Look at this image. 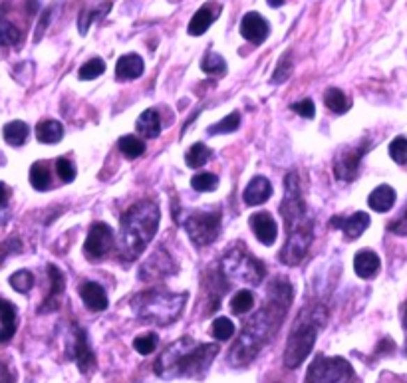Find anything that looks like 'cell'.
Wrapping results in <instances>:
<instances>
[{
  "instance_id": "1",
  "label": "cell",
  "mask_w": 407,
  "mask_h": 383,
  "mask_svg": "<svg viewBox=\"0 0 407 383\" xmlns=\"http://www.w3.org/2000/svg\"><path fill=\"white\" fill-rule=\"evenodd\" d=\"M292 296L294 294L289 280L276 276L266 292V304L245 322L237 342L231 347L229 352L231 366L235 368L247 366L261 354V350L275 338V334L280 328L282 318L292 304Z\"/></svg>"
},
{
  "instance_id": "2",
  "label": "cell",
  "mask_w": 407,
  "mask_h": 383,
  "mask_svg": "<svg viewBox=\"0 0 407 383\" xmlns=\"http://www.w3.org/2000/svg\"><path fill=\"white\" fill-rule=\"evenodd\" d=\"M280 212L284 217L289 238L286 244L280 251V260L284 265H300L314 240V221L306 211L302 191H300V179L296 173H289L284 181V198Z\"/></svg>"
},
{
  "instance_id": "3",
  "label": "cell",
  "mask_w": 407,
  "mask_h": 383,
  "mask_svg": "<svg viewBox=\"0 0 407 383\" xmlns=\"http://www.w3.org/2000/svg\"><path fill=\"white\" fill-rule=\"evenodd\" d=\"M219 354L217 344H197L193 338L185 336L169 344L155 361V373L163 380L173 377H201L209 370L213 359Z\"/></svg>"
},
{
  "instance_id": "4",
  "label": "cell",
  "mask_w": 407,
  "mask_h": 383,
  "mask_svg": "<svg viewBox=\"0 0 407 383\" xmlns=\"http://www.w3.org/2000/svg\"><path fill=\"white\" fill-rule=\"evenodd\" d=\"M159 226V207L145 198L132 205L119 225V256L128 263L135 260L149 247Z\"/></svg>"
},
{
  "instance_id": "5",
  "label": "cell",
  "mask_w": 407,
  "mask_h": 383,
  "mask_svg": "<svg viewBox=\"0 0 407 383\" xmlns=\"http://www.w3.org/2000/svg\"><path fill=\"white\" fill-rule=\"evenodd\" d=\"M328 310L324 306L312 304L306 306L300 316L296 318L292 330H290L286 350H284V366L289 370H294L302 364L306 357L310 356L312 347L316 344L318 331L326 324Z\"/></svg>"
},
{
  "instance_id": "6",
  "label": "cell",
  "mask_w": 407,
  "mask_h": 383,
  "mask_svg": "<svg viewBox=\"0 0 407 383\" xmlns=\"http://www.w3.org/2000/svg\"><path fill=\"white\" fill-rule=\"evenodd\" d=\"M187 294H173L165 290H147L132 300L133 314L145 324L169 326L183 312Z\"/></svg>"
},
{
  "instance_id": "7",
  "label": "cell",
  "mask_w": 407,
  "mask_h": 383,
  "mask_svg": "<svg viewBox=\"0 0 407 383\" xmlns=\"http://www.w3.org/2000/svg\"><path fill=\"white\" fill-rule=\"evenodd\" d=\"M306 383H354V370L344 357L318 356L308 368Z\"/></svg>"
},
{
  "instance_id": "8",
  "label": "cell",
  "mask_w": 407,
  "mask_h": 383,
  "mask_svg": "<svg viewBox=\"0 0 407 383\" xmlns=\"http://www.w3.org/2000/svg\"><path fill=\"white\" fill-rule=\"evenodd\" d=\"M221 266H223L221 272L224 276L231 278V280H243L247 284H261L264 274H266L263 263L243 251L226 252Z\"/></svg>"
},
{
  "instance_id": "9",
  "label": "cell",
  "mask_w": 407,
  "mask_h": 383,
  "mask_svg": "<svg viewBox=\"0 0 407 383\" xmlns=\"http://www.w3.org/2000/svg\"><path fill=\"white\" fill-rule=\"evenodd\" d=\"M185 230L197 247H209L221 230V211H195L185 221Z\"/></svg>"
},
{
  "instance_id": "10",
  "label": "cell",
  "mask_w": 407,
  "mask_h": 383,
  "mask_svg": "<svg viewBox=\"0 0 407 383\" xmlns=\"http://www.w3.org/2000/svg\"><path fill=\"white\" fill-rule=\"evenodd\" d=\"M114 247V230L105 223H95L84 242V254L90 260H100Z\"/></svg>"
},
{
  "instance_id": "11",
  "label": "cell",
  "mask_w": 407,
  "mask_h": 383,
  "mask_svg": "<svg viewBox=\"0 0 407 383\" xmlns=\"http://www.w3.org/2000/svg\"><path fill=\"white\" fill-rule=\"evenodd\" d=\"M368 151V143L358 147H350L346 151H341L340 155L334 161V173H336V179L340 181H354L358 169H360V161L366 155Z\"/></svg>"
},
{
  "instance_id": "12",
  "label": "cell",
  "mask_w": 407,
  "mask_h": 383,
  "mask_svg": "<svg viewBox=\"0 0 407 383\" xmlns=\"http://www.w3.org/2000/svg\"><path fill=\"white\" fill-rule=\"evenodd\" d=\"M268 32H270V26L259 13H249L243 16L240 34L245 40H249L252 44H263L264 40L268 38Z\"/></svg>"
},
{
  "instance_id": "13",
  "label": "cell",
  "mask_w": 407,
  "mask_h": 383,
  "mask_svg": "<svg viewBox=\"0 0 407 383\" xmlns=\"http://www.w3.org/2000/svg\"><path fill=\"white\" fill-rule=\"evenodd\" d=\"M72 347H74V359L78 364L79 371L88 375L95 368V356H93V352L90 350L86 331L78 328V326H74V345Z\"/></svg>"
},
{
  "instance_id": "14",
  "label": "cell",
  "mask_w": 407,
  "mask_h": 383,
  "mask_svg": "<svg viewBox=\"0 0 407 383\" xmlns=\"http://www.w3.org/2000/svg\"><path fill=\"white\" fill-rule=\"evenodd\" d=\"M330 225L334 226V228H340L341 233H344V237L348 238V240H355V238L362 237V233L369 226V214L368 212L358 211L352 217H348V219L334 217L330 221Z\"/></svg>"
},
{
  "instance_id": "15",
  "label": "cell",
  "mask_w": 407,
  "mask_h": 383,
  "mask_svg": "<svg viewBox=\"0 0 407 383\" xmlns=\"http://www.w3.org/2000/svg\"><path fill=\"white\" fill-rule=\"evenodd\" d=\"M250 226L254 230V237L259 238L263 244L270 247L275 244L276 235H278V226H276V221L268 214V212H256L250 217Z\"/></svg>"
},
{
  "instance_id": "16",
  "label": "cell",
  "mask_w": 407,
  "mask_h": 383,
  "mask_svg": "<svg viewBox=\"0 0 407 383\" xmlns=\"http://www.w3.org/2000/svg\"><path fill=\"white\" fill-rule=\"evenodd\" d=\"M270 197H272V185L266 177H254L243 193V201L247 205H252V207L263 205Z\"/></svg>"
},
{
  "instance_id": "17",
  "label": "cell",
  "mask_w": 407,
  "mask_h": 383,
  "mask_svg": "<svg viewBox=\"0 0 407 383\" xmlns=\"http://www.w3.org/2000/svg\"><path fill=\"white\" fill-rule=\"evenodd\" d=\"M79 296L86 308L92 312H104L107 308V294L98 282H84L79 288Z\"/></svg>"
},
{
  "instance_id": "18",
  "label": "cell",
  "mask_w": 407,
  "mask_h": 383,
  "mask_svg": "<svg viewBox=\"0 0 407 383\" xmlns=\"http://www.w3.org/2000/svg\"><path fill=\"white\" fill-rule=\"evenodd\" d=\"M48 274H50V294L46 296V302L40 308V312H52L60 306V298L64 292V274L62 270H58L56 266H48Z\"/></svg>"
},
{
  "instance_id": "19",
  "label": "cell",
  "mask_w": 407,
  "mask_h": 383,
  "mask_svg": "<svg viewBox=\"0 0 407 383\" xmlns=\"http://www.w3.org/2000/svg\"><path fill=\"white\" fill-rule=\"evenodd\" d=\"M380 256L374 251H360L354 258V270L360 278H374L380 272Z\"/></svg>"
},
{
  "instance_id": "20",
  "label": "cell",
  "mask_w": 407,
  "mask_h": 383,
  "mask_svg": "<svg viewBox=\"0 0 407 383\" xmlns=\"http://www.w3.org/2000/svg\"><path fill=\"white\" fill-rule=\"evenodd\" d=\"M145 64L144 58L137 56V54H125L118 60V66H116V76L119 79H135L144 74Z\"/></svg>"
},
{
  "instance_id": "21",
  "label": "cell",
  "mask_w": 407,
  "mask_h": 383,
  "mask_svg": "<svg viewBox=\"0 0 407 383\" xmlns=\"http://www.w3.org/2000/svg\"><path fill=\"white\" fill-rule=\"evenodd\" d=\"M16 331V308L6 300H0V344L8 342Z\"/></svg>"
},
{
  "instance_id": "22",
  "label": "cell",
  "mask_w": 407,
  "mask_h": 383,
  "mask_svg": "<svg viewBox=\"0 0 407 383\" xmlns=\"http://www.w3.org/2000/svg\"><path fill=\"white\" fill-rule=\"evenodd\" d=\"M137 132L145 139H155L161 133V118H159L158 109H145L144 114L137 119Z\"/></svg>"
},
{
  "instance_id": "23",
  "label": "cell",
  "mask_w": 407,
  "mask_h": 383,
  "mask_svg": "<svg viewBox=\"0 0 407 383\" xmlns=\"http://www.w3.org/2000/svg\"><path fill=\"white\" fill-rule=\"evenodd\" d=\"M36 137H38L40 143L54 146V143H58L64 137V127L56 119H44V121H40L38 125H36Z\"/></svg>"
},
{
  "instance_id": "24",
  "label": "cell",
  "mask_w": 407,
  "mask_h": 383,
  "mask_svg": "<svg viewBox=\"0 0 407 383\" xmlns=\"http://www.w3.org/2000/svg\"><path fill=\"white\" fill-rule=\"evenodd\" d=\"M395 203V191L390 185H380L368 197V205L376 212H387Z\"/></svg>"
},
{
  "instance_id": "25",
  "label": "cell",
  "mask_w": 407,
  "mask_h": 383,
  "mask_svg": "<svg viewBox=\"0 0 407 383\" xmlns=\"http://www.w3.org/2000/svg\"><path fill=\"white\" fill-rule=\"evenodd\" d=\"M215 18H217V14H215V10H213L210 6H201L197 13L193 14L191 22H189V28H187L189 34H191V36H201V34H205L210 28V24L215 22Z\"/></svg>"
},
{
  "instance_id": "26",
  "label": "cell",
  "mask_w": 407,
  "mask_h": 383,
  "mask_svg": "<svg viewBox=\"0 0 407 383\" xmlns=\"http://www.w3.org/2000/svg\"><path fill=\"white\" fill-rule=\"evenodd\" d=\"M28 133H30V130H28V125L24 121H10L8 125H4L2 135H4V139H6V143L18 147L26 141Z\"/></svg>"
},
{
  "instance_id": "27",
  "label": "cell",
  "mask_w": 407,
  "mask_h": 383,
  "mask_svg": "<svg viewBox=\"0 0 407 383\" xmlns=\"http://www.w3.org/2000/svg\"><path fill=\"white\" fill-rule=\"evenodd\" d=\"M324 104L330 111L334 114H346L350 107V100L346 97V93L338 90V88H328L324 93Z\"/></svg>"
},
{
  "instance_id": "28",
  "label": "cell",
  "mask_w": 407,
  "mask_h": 383,
  "mask_svg": "<svg viewBox=\"0 0 407 383\" xmlns=\"http://www.w3.org/2000/svg\"><path fill=\"white\" fill-rule=\"evenodd\" d=\"M210 155H213V151H210L205 143H195V146L187 151L185 161H187V165H189L191 169H199V167H203V165L209 161Z\"/></svg>"
},
{
  "instance_id": "29",
  "label": "cell",
  "mask_w": 407,
  "mask_h": 383,
  "mask_svg": "<svg viewBox=\"0 0 407 383\" xmlns=\"http://www.w3.org/2000/svg\"><path fill=\"white\" fill-rule=\"evenodd\" d=\"M30 183L36 191H46L50 189V183H52V177H50V171L44 163H34L30 167Z\"/></svg>"
},
{
  "instance_id": "30",
  "label": "cell",
  "mask_w": 407,
  "mask_h": 383,
  "mask_svg": "<svg viewBox=\"0 0 407 383\" xmlns=\"http://www.w3.org/2000/svg\"><path fill=\"white\" fill-rule=\"evenodd\" d=\"M119 151L128 159H137L145 153V143L135 135H125L119 139Z\"/></svg>"
},
{
  "instance_id": "31",
  "label": "cell",
  "mask_w": 407,
  "mask_h": 383,
  "mask_svg": "<svg viewBox=\"0 0 407 383\" xmlns=\"http://www.w3.org/2000/svg\"><path fill=\"white\" fill-rule=\"evenodd\" d=\"M252 306H254V296H252V292L250 290H238L237 294L233 296V300H231V310H233V314H237V316L249 314L250 310H252Z\"/></svg>"
},
{
  "instance_id": "32",
  "label": "cell",
  "mask_w": 407,
  "mask_h": 383,
  "mask_svg": "<svg viewBox=\"0 0 407 383\" xmlns=\"http://www.w3.org/2000/svg\"><path fill=\"white\" fill-rule=\"evenodd\" d=\"M20 38H22L20 30L10 20L0 16V46H16Z\"/></svg>"
},
{
  "instance_id": "33",
  "label": "cell",
  "mask_w": 407,
  "mask_h": 383,
  "mask_svg": "<svg viewBox=\"0 0 407 383\" xmlns=\"http://www.w3.org/2000/svg\"><path fill=\"white\" fill-rule=\"evenodd\" d=\"M210 334H213V338L215 340H219V342H226V340H231L233 336H235V324L229 320V318H217L215 322H213V326H210Z\"/></svg>"
},
{
  "instance_id": "34",
  "label": "cell",
  "mask_w": 407,
  "mask_h": 383,
  "mask_svg": "<svg viewBox=\"0 0 407 383\" xmlns=\"http://www.w3.org/2000/svg\"><path fill=\"white\" fill-rule=\"evenodd\" d=\"M201 68H203V72H205V74L219 76V74H224V70H226V62H224V58L221 56V54L209 52L205 58H203Z\"/></svg>"
},
{
  "instance_id": "35",
  "label": "cell",
  "mask_w": 407,
  "mask_h": 383,
  "mask_svg": "<svg viewBox=\"0 0 407 383\" xmlns=\"http://www.w3.org/2000/svg\"><path fill=\"white\" fill-rule=\"evenodd\" d=\"M217 185H219V177L215 173H197L191 179V187L199 193H210L217 189Z\"/></svg>"
},
{
  "instance_id": "36",
  "label": "cell",
  "mask_w": 407,
  "mask_h": 383,
  "mask_svg": "<svg viewBox=\"0 0 407 383\" xmlns=\"http://www.w3.org/2000/svg\"><path fill=\"white\" fill-rule=\"evenodd\" d=\"M238 125H240V114H238V111H233V114H229V116H226L224 119H221L219 123L210 125L209 135H219V133H233V132H237Z\"/></svg>"
},
{
  "instance_id": "37",
  "label": "cell",
  "mask_w": 407,
  "mask_h": 383,
  "mask_svg": "<svg viewBox=\"0 0 407 383\" xmlns=\"http://www.w3.org/2000/svg\"><path fill=\"white\" fill-rule=\"evenodd\" d=\"M159 344V338L158 334H144V336H137L135 340H133V347H135V352L137 354H141V356H149V354H153L155 352V347Z\"/></svg>"
},
{
  "instance_id": "38",
  "label": "cell",
  "mask_w": 407,
  "mask_h": 383,
  "mask_svg": "<svg viewBox=\"0 0 407 383\" xmlns=\"http://www.w3.org/2000/svg\"><path fill=\"white\" fill-rule=\"evenodd\" d=\"M10 286H13L16 292H20V294L30 292L32 290V286H34V276H32V272H30V270H18V272H14L13 276H10Z\"/></svg>"
},
{
  "instance_id": "39",
  "label": "cell",
  "mask_w": 407,
  "mask_h": 383,
  "mask_svg": "<svg viewBox=\"0 0 407 383\" xmlns=\"http://www.w3.org/2000/svg\"><path fill=\"white\" fill-rule=\"evenodd\" d=\"M105 72V62L102 58H92L90 62H86L84 66L79 68L78 78L79 79H93L100 78Z\"/></svg>"
},
{
  "instance_id": "40",
  "label": "cell",
  "mask_w": 407,
  "mask_h": 383,
  "mask_svg": "<svg viewBox=\"0 0 407 383\" xmlns=\"http://www.w3.org/2000/svg\"><path fill=\"white\" fill-rule=\"evenodd\" d=\"M390 157L394 159L397 165H407V139L406 137H395L390 143Z\"/></svg>"
},
{
  "instance_id": "41",
  "label": "cell",
  "mask_w": 407,
  "mask_h": 383,
  "mask_svg": "<svg viewBox=\"0 0 407 383\" xmlns=\"http://www.w3.org/2000/svg\"><path fill=\"white\" fill-rule=\"evenodd\" d=\"M56 173L62 179V183H72L76 179V167L74 163L66 157H60L56 161Z\"/></svg>"
},
{
  "instance_id": "42",
  "label": "cell",
  "mask_w": 407,
  "mask_h": 383,
  "mask_svg": "<svg viewBox=\"0 0 407 383\" xmlns=\"http://www.w3.org/2000/svg\"><path fill=\"white\" fill-rule=\"evenodd\" d=\"M112 8V2H104V6L102 8H98V10H90V13H84L82 14V18H79V32L82 34H86L88 32V28L92 24L93 20L98 18V16H104L107 10Z\"/></svg>"
},
{
  "instance_id": "43",
  "label": "cell",
  "mask_w": 407,
  "mask_h": 383,
  "mask_svg": "<svg viewBox=\"0 0 407 383\" xmlns=\"http://www.w3.org/2000/svg\"><path fill=\"white\" fill-rule=\"evenodd\" d=\"M290 74H292V62H290V54H286V56L280 58L275 76H272V81L275 84H282V81H286L290 78Z\"/></svg>"
},
{
  "instance_id": "44",
  "label": "cell",
  "mask_w": 407,
  "mask_h": 383,
  "mask_svg": "<svg viewBox=\"0 0 407 383\" xmlns=\"http://www.w3.org/2000/svg\"><path fill=\"white\" fill-rule=\"evenodd\" d=\"M292 109L300 116V118L306 119H312L316 116V107L314 102L312 100H302V102H296V104H292Z\"/></svg>"
},
{
  "instance_id": "45",
  "label": "cell",
  "mask_w": 407,
  "mask_h": 383,
  "mask_svg": "<svg viewBox=\"0 0 407 383\" xmlns=\"http://www.w3.org/2000/svg\"><path fill=\"white\" fill-rule=\"evenodd\" d=\"M392 233H395V235H406L407 237V209H406V212L395 221V223H392V225L387 226Z\"/></svg>"
},
{
  "instance_id": "46",
  "label": "cell",
  "mask_w": 407,
  "mask_h": 383,
  "mask_svg": "<svg viewBox=\"0 0 407 383\" xmlns=\"http://www.w3.org/2000/svg\"><path fill=\"white\" fill-rule=\"evenodd\" d=\"M0 383H16V380H14V373L8 370V366H6V364H2V361H0Z\"/></svg>"
},
{
  "instance_id": "47",
  "label": "cell",
  "mask_w": 407,
  "mask_h": 383,
  "mask_svg": "<svg viewBox=\"0 0 407 383\" xmlns=\"http://www.w3.org/2000/svg\"><path fill=\"white\" fill-rule=\"evenodd\" d=\"M6 198H8V189L4 183H0V207L6 205Z\"/></svg>"
},
{
  "instance_id": "48",
  "label": "cell",
  "mask_w": 407,
  "mask_h": 383,
  "mask_svg": "<svg viewBox=\"0 0 407 383\" xmlns=\"http://www.w3.org/2000/svg\"><path fill=\"white\" fill-rule=\"evenodd\" d=\"M272 8H278V6H282L284 4V0H266Z\"/></svg>"
},
{
  "instance_id": "49",
  "label": "cell",
  "mask_w": 407,
  "mask_h": 383,
  "mask_svg": "<svg viewBox=\"0 0 407 383\" xmlns=\"http://www.w3.org/2000/svg\"><path fill=\"white\" fill-rule=\"evenodd\" d=\"M401 322H404V328L407 330V302L404 304V316H401Z\"/></svg>"
}]
</instances>
